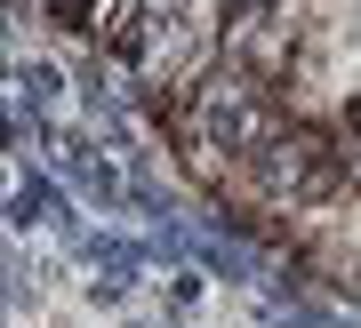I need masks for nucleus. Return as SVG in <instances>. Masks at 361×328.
Here are the masks:
<instances>
[{
    "label": "nucleus",
    "instance_id": "7ed1b4c3",
    "mask_svg": "<svg viewBox=\"0 0 361 328\" xmlns=\"http://www.w3.org/2000/svg\"><path fill=\"white\" fill-rule=\"evenodd\" d=\"M353 160H361V113H353Z\"/></svg>",
    "mask_w": 361,
    "mask_h": 328
},
{
    "label": "nucleus",
    "instance_id": "f03ea898",
    "mask_svg": "<svg viewBox=\"0 0 361 328\" xmlns=\"http://www.w3.org/2000/svg\"><path fill=\"white\" fill-rule=\"evenodd\" d=\"M89 32L97 40H145L137 32V0H97V8H89Z\"/></svg>",
    "mask_w": 361,
    "mask_h": 328
},
{
    "label": "nucleus",
    "instance_id": "f257e3e1",
    "mask_svg": "<svg viewBox=\"0 0 361 328\" xmlns=\"http://www.w3.org/2000/svg\"><path fill=\"white\" fill-rule=\"evenodd\" d=\"M201 120H209V137H217L225 152H257V144L273 137V113H265V96L249 89V80L209 89V96H201Z\"/></svg>",
    "mask_w": 361,
    "mask_h": 328
}]
</instances>
